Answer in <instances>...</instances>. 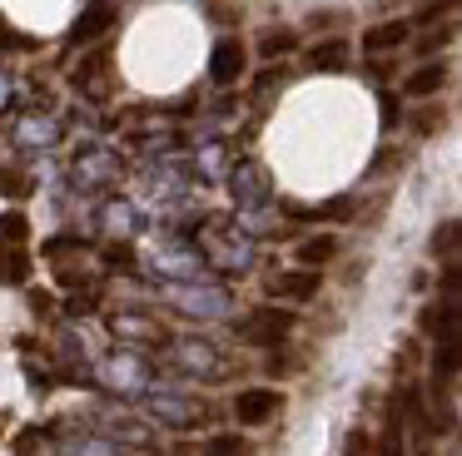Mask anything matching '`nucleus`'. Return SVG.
Wrapping results in <instances>:
<instances>
[{"mask_svg": "<svg viewBox=\"0 0 462 456\" xmlns=\"http://www.w3.org/2000/svg\"><path fill=\"white\" fill-rule=\"evenodd\" d=\"M194 248H199L204 268L219 273V278H239L259 263V238H254L234 214H199V223H194Z\"/></svg>", "mask_w": 462, "mask_h": 456, "instance_id": "1", "label": "nucleus"}, {"mask_svg": "<svg viewBox=\"0 0 462 456\" xmlns=\"http://www.w3.org/2000/svg\"><path fill=\"white\" fill-rule=\"evenodd\" d=\"M95 382H100L110 397H120V402H140L160 377H154V362L140 352V347H115L110 357H100Z\"/></svg>", "mask_w": 462, "mask_h": 456, "instance_id": "2", "label": "nucleus"}, {"mask_svg": "<svg viewBox=\"0 0 462 456\" xmlns=\"http://www.w3.org/2000/svg\"><path fill=\"white\" fill-rule=\"evenodd\" d=\"M164 362L174 367L180 377H194V382H219V377H229V362H224V352L209 342V337L199 333H174L160 342Z\"/></svg>", "mask_w": 462, "mask_h": 456, "instance_id": "3", "label": "nucleus"}, {"mask_svg": "<svg viewBox=\"0 0 462 456\" xmlns=\"http://www.w3.org/2000/svg\"><path fill=\"white\" fill-rule=\"evenodd\" d=\"M164 303L184 317H199V323H214V317L234 313V293L224 283H209V278H199V283H170L164 287Z\"/></svg>", "mask_w": 462, "mask_h": 456, "instance_id": "4", "label": "nucleus"}, {"mask_svg": "<svg viewBox=\"0 0 462 456\" xmlns=\"http://www.w3.org/2000/svg\"><path fill=\"white\" fill-rule=\"evenodd\" d=\"M140 402H144V412H150V422L170 426V432H194V426L209 416V406H204L199 397L180 392V387H164V382H154Z\"/></svg>", "mask_w": 462, "mask_h": 456, "instance_id": "5", "label": "nucleus"}, {"mask_svg": "<svg viewBox=\"0 0 462 456\" xmlns=\"http://www.w3.org/2000/svg\"><path fill=\"white\" fill-rule=\"evenodd\" d=\"M150 268L164 278V283H199L209 268H204V258H199V248H194V238H184V233H164L160 243H154V253H150Z\"/></svg>", "mask_w": 462, "mask_h": 456, "instance_id": "6", "label": "nucleus"}, {"mask_svg": "<svg viewBox=\"0 0 462 456\" xmlns=\"http://www.w3.org/2000/svg\"><path fill=\"white\" fill-rule=\"evenodd\" d=\"M229 194L239 204V214H269L273 208V178L259 159H239L229 169Z\"/></svg>", "mask_w": 462, "mask_h": 456, "instance_id": "7", "label": "nucleus"}, {"mask_svg": "<svg viewBox=\"0 0 462 456\" xmlns=\"http://www.w3.org/2000/svg\"><path fill=\"white\" fill-rule=\"evenodd\" d=\"M120 174H125V159L115 154V149H105V144H85L80 154H75V164H70L75 188H85V194H100V188H110Z\"/></svg>", "mask_w": 462, "mask_h": 456, "instance_id": "8", "label": "nucleus"}, {"mask_svg": "<svg viewBox=\"0 0 462 456\" xmlns=\"http://www.w3.org/2000/svg\"><path fill=\"white\" fill-rule=\"evenodd\" d=\"M293 323H299V317H293L289 307L263 303V307H254V313L239 317V342H249V347H279L283 337L293 333Z\"/></svg>", "mask_w": 462, "mask_h": 456, "instance_id": "9", "label": "nucleus"}, {"mask_svg": "<svg viewBox=\"0 0 462 456\" xmlns=\"http://www.w3.org/2000/svg\"><path fill=\"white\" fill-rule=\"evenodd\" d=\"M95 432L100 436H110V442H120L125 451H154L160 446V436H154V426H144L140 416H130V412H100L95 416Z\"/></svg>", "mask_w": 462, "mask_h": 456, "instance_id": "10", "label": "nucleus"}, {"mask_svg": "<svg viewBox=\"0 0 462 456\" xmlns=\"http://www.w3.org/2000/svg\"><path fill=\"white\" fill-rule=\"evenodd\" d=\"M244 69H249V45H244L239 35H219V40H214V55H209V79H214V85H219V89L239 85Z\"/></svg>", "mask_w": 462, "mask_h": 456, "instance_id": "11", "label": "nucleus"}, {"mask_svg": "<svg viewBox=\"0 0 462 456\" xmlns=\"http://www.w3.org/2000/svg\"><path fill=\"white\" fill-rule=\"evenodd\" d=\"M110 333L120 337L125 347H160L164 342V327L154 313H144V307H125V313L110 317Z\"/></svg>", "mask_w": 462, "mask_h": 456, "instance_id": "12", "label": "nucleus"}, {"mask_svg": "<svg viewBox=\"0 0 462 456\" xmlns=\"http://www.w3.org/2000/svg\"><path fill=\"white\" fill-rule=\"evenodd\" d=\"M279 412H283L279 387H244V392L234 397V416H239V426H263V422H273Z\"/></svg>", "mask_w": 462, "mask_h": 456, "instance_id": "13", "label": "nucleus"}, {"mask_svg": "<svg viewBox=\"0 0 462 456\" xmlns=\"http://www.w3.org/2000/svg\"><path fill=\"white\" fill-rule=\"evenodd\" d=\"M100 228H105V238H120V243H130V238H140L144 214L130 204V198H105V208H100Z\"/></svg>", "mask_w": 462, "mask_h": 456, "instance_id": "14", "label": "nucleus"}, {"mask_svg": "<svg viewBox=\"0 0 462 456\" xmlns=\"http://www.w3.org/2000/svg\"><path fill=\"white\" fill-rule=\"evenodd\" d=\"M319 287H323L319 268H289V273H279L269 283V293L279 303H309V297H319Z\"/></svg>", "mask_w": 462, "mask_h": 456, "instance_id": "15", "label": "nucleus"}, {"mask_svg": "<svg viewBox=\"0 0 462 456\" xmlns=\"http://www.w3.org/2000/svg\"><path fill=\"white\" fill-rule=\"evenodd\" d=\"M115 20H120V5H115V0H90V5L80 10V20L70 25V40L75 45H90V40H100Z\"/></svg>", "mask_w": 462, "mask_h": 456, "instance_id": "16", "label": "nucleus"}, {"mask_svg": "<svg viewBox=\"0 0 462 456\" xmlns=\"http://www.w3.org/2000/svg\"><path fill=\"white\" fill-rule=\"evenodd\" d=\"M60 119L55 114H25L21 124H15V144L21 149H51V144H60Z\"/></svg>", "mask_w": 462, "mask_h": 456, "instance_id": "17", "label": "nucleus"}, {"mask_svg": "<svg viewBox=\"0 0 462 456\" xmlns=\"http://www.w3.org/2000/svg\"><path fill=\"white\" fill-rule=\"evenodd\" d=\"M412 40V25L408 20H383V25H373L368 35L358 40L363 50H368V55H393V50H402Z\"/></svg>", "mask_w": 462, "mask_h": 456, "instance_id": "18", "label": "nucleus"}, {"mask_svg": "<svg viewBox=\"0 0 462 456\" xmlns=\"http://www.w3.org/2000/svg\"><path fill=\"white\" fill-rule=\"evenodd\" d=\"M105 75H110V55L95 50V55H85L80 65H75V89L90 95V99H105Z\"/></svg>", "mask_w": 462, "mask_h": 456, "instance_id": "19", "label": "nucleus"}, {"mask_svg": "<svg viewBox=\"0 0 462 456\" xmlns=\"http://www.w3.org/2000/svg\"><path fill=\"white\" fill-rule=\"evenodd\" d=\"M442 85H448V65L432 59V65H418L408 79H402V95H408V99H432Z\"/></svg>", "mask_w": 462, "mask_h": 456, "instance_id": "20", "label": "nucleus"}, {"mask_svg": "<svg viewBox=\"0 0 462 456\" xmlns=\"http://www.w3.org/2000/svg\"><path fill=\"white\" fill-rule=\"evenodd\" d=\"M348 55H353V45L343 35H328V40H319V45L309 50V65L313 69H343L348 65Z\"/></svg>", "mask_w": 462, "mask_h": 456, "instance_id": "21", "label": "nucleus"}, {"mask_svg": "<svg viewBox=\"0 0 462 456\" xmlns=\"http://www.w3.org/2000/svg\"><path fill=\"white\" fill-rule=\"evenodd\" d=\"M333 253H338V238H333V233H313V238H303V243H299V268H323Z\"/></svg>", "mask_w": 462, "mask_h": 456, "instance_id": "22", "label": "nucleus"}, {"mask_svg": "<svg viewBox=\"0 0 462 456\" xmlns=\"http://www.w3.org/2000/svg\"><path fill=\"white\" fill-rule=\"evenodd\" d=\"M293 45H299V35H293L289 25H279V30L269 25V30L259 35V55H263V59H273V55H289Z\"/></svg>", "mask_w": 462, "mask_h": 456, "instance_id": "23", "label": "nucleus"}, {"mask_svg": "<svg viewBox=\"0 0 462 456\" xmlns=\"http://www.w3.org/2000/svg\"><path fill=\"white\" fill-rule=\"evenodd\" d=\"M0 278H5V283H25V278H31V258H25L21 248H5V253H0Z\"/></svg>", "mask_w": 462, "mask_h": 456, "instance_id": "24", "label": "nucleus"}, {"mask_svg": "<svg viewBox=\"0 0 462 456\" xmlns=\"http://www.w3.org/2000/svg\"><path fill=\"white\" fill-rule=\"evenodd\" d=\"M432 253L448 258V268L457 263V218H448V223H442L438 233H432Z\"/></svg>", "mask_w": 462, "mask_h": 456, "instance_id": "25", "label": "nucleus"}, {"mask_svg": "<svg viewBox=\"0 0 462 456\" xmlns=\"http://www.w3.org/2000/svg\"><path fill=\"white\" fill-rule=\"evenodd\" d=\"M209 456H249V446L234 432H224V436H209Z\"/></svg>", "mask_w": 462, "mask_h": 456, "instance_id": "26", "label": "nucleus"}, {"mask_svg": "<svg viewBox=\"0 0 462 456\" xmlns=\"http://www.w3.org/2000/svg\"><path fill=\"white\" fill-rule=\"evenodd\" d=\"M0 188H5V194H15V198H21V194H31V178H25L21 169H0Z\"/></svg>", "mask_w": 462, "mask_h": 456, "instance_id": "27", "label": "nucleus"}, {"mask_svg": "<svg viewBox=\"0 0 462 456\" xmlns=\"http://www.w3.org/2000/svg\"><path fill=\"white\" fill-rule=\"evenodd\" d=\"M25 228H31V223H25L21 214H5V218H0V233L11 238V243H21V238H25Z\"/></svg>", "mask_w": 462, "mask_h": 456, "instance_id": "28", "label": "nucleus"}, {"mask_svg": "<svg viewBox=\"0 0 462 456\" xmlns=\"http://www.w3.org/2000/svg\"><path fill=\"white\" fill-rule=\"evenodd\" d=\"M338 10H313V15H309V30H333V25H338Z\"/></svg>", "mask_w": 462, "mask_h": 456, "instance_id": "29", "label": "nucleus"}, {"mask_svg": "<svg viewBox=\"0 0 462 456\" xmlns=\"http://www.w3.org/2000/svg\"><path fill=\"white\" fill-rule=\"evenodd\" d=\"M11 105H15V79L0 69V109H11Z\"/></svg>", "mask_w": 462, "mask_h": 456, "instance_id": "30", "label": "nucleus"}]
</instances>
